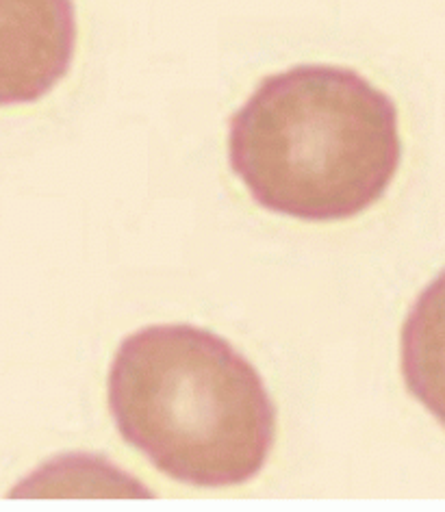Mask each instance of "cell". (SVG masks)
Instances as JSON below:
<instances>
[{
    "mask_svg": "<svg viewBox=\"0 0 445 512\" xmlns=\"http://www.w3.org/2000/svg\"><path fill=\"white\" fill-rule=\"evenodd\" d=\"M400 159L393 100L337 66L267 76L228 131V161L252 200L304 222L348 220L374 207Z\"/></svg>",
    "mask_w": 445,
    "mask_h": 512,
    "instance_id": "1",
    "label": "cell"
},
{
    "mask_svg": "<svg viewBox=\"0 0 445 512\" xmlns=\"http://www.w3.org/2000/svg\"><path fill=\"white\" fill-rule=\"evenodd\" d=\"M109 408L126 443L202 489L257 478L274 447L276 408L259 371L205 328L165 324L126 337L109 369Z\"/></svg>",
    "mask_w": 445,
    "mask_h": 512,
    "instance_id": "2",
    "label": "cell"
},
{
    "mask_svg": "<svg viewBox=\"0 0 445 512\" xmlns=\"http://www.w3.org/2000/svg\"><path fill=\"white\" fill-rule=\"evenodd\" d=\"M76 35L72 0H0V107L44 98L68 74Z\"/></svg>",
    "mask_w": 445,
    "mask_h": 512,
    "instance_id": "3",
    "label": "cell"
},
{
    "mask_svg": "<svg viewBox=\"0 0 445 512\" xmlns=\"http://www.w3.org/2000/svg\"><path fill=\"white\" fill-rule=\"evenodd\" d=\"M406 389L445 426V270L419 293L402 326Z\"/></svg>",
    "mask_w": 445,
    "mask_h": 512,
    "instance_id": "4",
    "label": "cell"
}]
</instances>
